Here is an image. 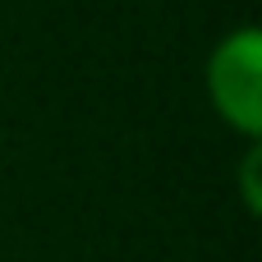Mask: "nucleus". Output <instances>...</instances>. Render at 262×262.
<instances>
[{"instance_id": "1", "label": "nucleus", "mask_w": 262, "mask_h": 262, "mask_svg": "<svg viewBox=\"0 0 262 262\" xmlns=\"http://www.w3.org/2000/svg\"><path fill=\"white\" fill-rule=\"evenodd\" d=\"M207 92L216 115L239 129L249 143L262 134V32L258 28H235L230 37L216 41L207 60Z\"/></svg>"}, {"instance_id": "2", "label": "nucleus", "mask_w": 262, "mask_h": 262, "mask_svg": "<svg viewBox=\"0 0 262 262\" xmlns=\"http://www.w3.org/2000/svg\"><path fill=\"white\" fill-rule=\"evenodd\" d=\"M258 161H262L258 143H249V152H244V161H239V189H244V207H249L253 216L262 212V193H258Z\"/></svg>"}]
</instances>
